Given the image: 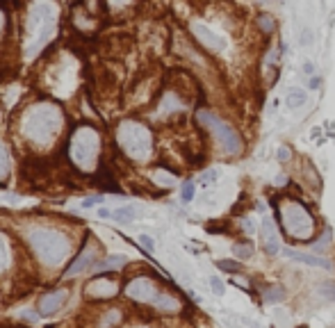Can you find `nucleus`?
Listing matches in <instances>:
<instances>
[{
  "label": "nucleus",
  "instance_id": "15",
  "mask_svg": "<svg viewBox=\"0 0 335 328\" xmlns=\"http://www.w3.org/2000/svg\"><path fill=\"white\" fill-rule=\"evenodd\" d=\"M153 308L158 312H162V315H176V312L183 310V303L173 294H169V292H162V294L158 296V301L153 303Z\"/></svg>",
  "mask_w": 335,
  "mask_h": 328
},
{
  "label": "nucleus",
  "instance_id": "16",
  "mask_svg": "<svg viewBox=\"0 0 335 328\" xmlns=\"http://www.w3.org/2000/svg\"><path fill=\"white\" fill-rule=\"evenodd\" d=\"M125 262L128 260H125L123 256H108L96 262V267L91 269V271H94V276H103V273H112V271H116V269L125 267Z\"/></svg>",
  "mask_w": 335,
  "mask_h": 328
},
{
  "label": "nucleus",
  "instance_id": "33",
  "mask_svg": "<svg viewBox=\"0 0 335 328\" xmlns=\"http://www.w3.org/2000/svg\"><path fill=\"white\" fill-rule=\"evenodd\" d=\"M276 158H278L280 162H288V160L292 158V153H290V148H278V153H276Z\"/></svg>",
  "mask_w": 335,
  "mask_h": 328
},
{
  "label": "nucleus",
  "instance_id": "9",
  "mask_svg": "<svg viewBox=\"0 0 335 328\" xmlns=\"http://www.w3.org/2000/svg\"><path fill=\"white\" fill-rule=\"evenodd\" d=\"M116 294H119V281L110 273L91 276V281L85 285V298H89V301H108Z\"/></svg>",
  "mask_w": 335,
  "mask_h": 328
},
{
  "label": "nucleus",
  "instance_id": "32",
  "mask_svg": "<svg viewBox=\"0 0 335 328\" xmlns=\"http://www.w3.org/2000/svg\"><path fill=\"white\" fill-rule=\"evenodd\" d=\"M201 180H203V185H210L212 180H217V171L215 169H210V171H205V173L201 175Z\"/></svg>",
  "mask_w": 335,
  "mask_h": 328
},
{
  "label": "nucleus",
  "instance_id": "4",
  "mask_svg": "<svg viewBox=\"0 0 335 328\" xmlns=\"http://www.w3.org/2000/svg\"><path fill=\"white\" fill-rule=\"evenodd\" d=\"M116 144L135 162H146L153 153V132L135 119H125L116 128Z\"/></svg>",
  "mask_w": 335,
  "mask_h": 328
},
{
  "label": "nucleus",
  "instance_id": "7",
  "mask_svg": "<svg viewBox=\"0 0 335 328\" xmlns=\"http://www.w3.org/2000/svg\"><path fill=\"white\" fill-rule=\"evenodd\" d=\"M123 294L135 303H150L153 306L158 301V296L162 294V290L158 287V283L148 276H135L125 283L123 287Z\"/></svg>",
  "mask_w": 335,
  "mask_h": 328
},
{
  "label": "nucleus",
  "instance_id": "1",
  "mask_svg": "<svg viewBox=\"0 0 335 328\" xmlns=\"http://www.w3.org/2000/svg\"><path fill=\"white\" fill-rule=\"evenodd\" d=\"M66 125V114L57 103L37 100L28 105L18 121L21 137L37 150L50 148Z\"/></svg>",
  "mask_w": 335,
  "mask_h": 328
},
{
  "label": "nucleus",
  "instance_id": "26",
  "mask_svg": "<svg viewBox=\"0 0 335 328\" xmlns=\"http://www.w3.org/2000/svg\"><path fill=\"white\" fill-rule=\"evenodd\" d=\"M155 183H158V185H164V187H171V185L176 183V175H167L162 169H160L158 173H155Z\"/></svg>",
  "mask_w": 335,
  "mask_h": 328
},
{
  "label": "nucleus",
  "instance_id": "12",
  "mask_svg": "<svg viewBox=\"0 0 335 328\" xmlns=\"http://www.w3.org/2000/svg\"><path fill=\"white\" fill-rule=\"evenodd\" d=\"M189 30H192V34L203 43V46L208 48V51H221V48H223V39L217 37L215 32L208 30V28L201 26V23H192V26H189Z\"/></svg>",
  "mask_w": 335,
  "mask_h": 328
},
{
  "label": "nucleus",
  "instance_id": "14",
  "mask_svg": "<svg viewBox=\"0 0 335 328\" xmlns=\"http://www.w3.org/2000/svg\"><path fill=\"white\" fill-rule=\"evenodd\" d=\"M14 267V244L9 235L0 233V276L9 273Z\"/></svg>",
  "mask_w": 335,
  "mask_h": 328
},
{
  "label": "nucleus",
  "instance_id": "28",
  "mask_svg": "<svg viewBox=\"0 0 335 328\" xmlns=\"http://www.w3.org/2000/svg\"><path fill=\"white\" fill-rule=\"evenodd\" d=\"M98 203H103V198H100V196H89V198L82 200L80 208H82V210H91V208H96Z\"/></svg>",
  "mask_w": 335,
  "mask_h": 328
},
{
  "label": "nucleus",
  "instance_id": "11",
  "mask_svg": "<svg viewBox=\"0 0 335 328\" xmlns=\"http://www.w3.org/2000/svg\"><path fill=\"white\" fill-rule=\"evenodd\" d=\"M260 246L267 256H278L280 244H278V228L271 219H265L260 223Z\"/></svg>",
  "mask_w": 335,
  "mask_h": 328
},
{
  "label": "nucleus",
  "instance_id": "8",
  "mask_svg": "<svg viewBox=\"0 0 335 328\" xmlns=\"http://www.w3.org/2000/svg\"><path fill=\"white\" fill-rule=\"evenodd\" d=\"M96 262H98V244H96V239L91 237V235H87V242L82 244V248L78 251V256L73 260L69 262V267L64 269L62 276L75 278V276H80V273H85L87 269H94Z\"/></svg>",
  "mask_w": 335,
  "mask_h": 328
},
{
  "label": "nucleus",
  "instance_id": "39",
  "mask_svg": "<svg viewBox=\"0 0 335 328\" xmlns=\"http://www.w3.org/2000/svg\"><path fill=\"white\" fill-rule=\"evenodd\" d=\"M310 87H313V89H315V87H319V80H317V78H313V80H310Z\"/></svg>",
  "mask_w": 335,
  "mask_h": 328
},
{
  "label": "nucleus",
  "instance_id": "21",
  "mask_svg": "<svg viewBox=\"0 0 335 328\" xmlns=\"http://www.w3.org/2000/svg\"><path fill=\"white\" fill-rule=\"evenodd\" d=\"M262 298H265L267 303H278V301H283V298H285V290L280 285H274V287H269V290L262 294Z\"/></svg>",
  "mask_w": 335,
  "mask_h": 328
},
{
  "label": "nucleus",
  "instance_id": "5",
  "mask_svg": "<svg viewBox=\"0 0 335 328\" xmlns=\"http://www.w3.org/2000/svg\"><path fill=\"white\" fill-rule=\"evenodd\" d=\"M196 121H198V123H201L208 132H212V135H215V139L219 141V146L223 148V153L237 155V153L242 150V139H240V135H237V132L233 130L228 123H223L221 119H217L212 112L198 110V112H196Z\"/></svg>",
  "mask_w": 335,
  "mask_h": 328
},
{
  "label": "nucleus",
  "instance_id": "23",
  "mask_svg": "<svg viewBox=\"0 0 335 328\" xmlns=\"http://www.w3.org/2000/svg\"><path fill=\"white\" fill-rule=\"evenodd\" d=\"M258 26H260V30L265 34H271V32H274V28H276V21H274V16H269V14H260Z\"/></svg>",
  "mask_w": 335,
  "mask_h": 328
},
{
  "label": "nucleus",
  "instance_id": "37",
  "mask_svg": "<svg viewBox=\"0 0 335 328\" xmlns=\"http://www.w3.org/2000/svg\"><path fill=\"white\" fill-rule=\"evenodd\" d=\"M310 41H313V32L305 30V32H303V39H301V43H310Z\"/></svg>",
  "mask_w": 335,
  "mask_h": 328
},
{
  "label": "nucleus",
  "instance_id": "18",
  "mask_svg": "<svg viewBox=\"0 0 335 328\" xmlns=\"http://www.w3.org/2000/svg\"><path fill=\"white\" fill-rule=\"evenodd\" d=\"M137 212H139V210L135 208V205H123V208H116L114 210L112 219H114V221H119V223H130V221H135V219H137Z\"/></svg>",
  "mask_w": 335,
  "mask_h": 328
},
{
  "label": "nucleus",
  "instance_id": "30",
  "mask_svg": "<svg viewBox=\"0 0 335 328\" xmlns=\"http://www.w3.org/2000/svg\"><path fill=\"white\" fill-rule=\"evenodd\" d=\"M139 244H142V246L146 248L148 253H153V251H155V242L148 237V235H139Z\"/></svg>",
  "mask_w": 335,
  "mask_h": 328
},
{
  "label": "nucleus",
  "instance_id": "17",
  "mask_svg": "<svg viewBox=\"0 0 335 328\" xmlns=\"http://www.w3.org/2000/svg\"><path fill=\"white\" fill-rule=\"evenodd\" d=\"M12 175V158H9V148L3 139H0V187H5Z\"/></svg>",
  "mask_w": 335,
  "mask_h": 328
},
{
  "label": "nucleus",
  "instance_id": "22",
  "mask_svg": "<svg viewBox=\"0 0 335 328\" xmlns=\"http://www.w3.org/2000/svg\"><path fill=\"white\" fill-rule=\"evenodd\" d=\"M233 253H235L240 260H249L251 256H253V246H251L249 242H242V244H235L233 246Z\"/></svg>",
  "mask_w": 335,
  "mask_h": 328
},
{
  "label": "nucleus",
  "instance_id": "31",
  "mask_svg": "<svg viewBox=\"0 0 335 328\" xmlns=\"http://www.w3.org/2000/svg\"><path fill=\"white\" fill-rule=\"evenodd\" d=\"M328 242H331V228H328V230H326V233H324V237H322V239H319V242H317V244H313V248H315V251H322V248H324V246H326V244H328Z\"/></svg>",
  "mask_w": 335,
  "mask_h": 328
},
{
  "label": "nucleus",
  "instance_id": "2",
  "mask_svg": "<svg viewBox=\"0 0 335 328\" xmlns=\"http://www.w3.org/2000/svg\"><path fill=\"white\" fill-rule=\"evenodd\" d=\"M25 242L30 246V251L35 253V258L46 267H57L69 258L73 242L71 235L62 233L57 228L50 226H32L25 233Z\"/></svg>",
  "mask_w": 335,
  "mask_h": 328
},
{
  "label": "nucleus",
  "instance_id": "13",
  "mask_svg": "<svg viewBox=\"0 0 335 328\" xmlns=\"http://www.w3.org/2000/svg\"><path fill=\"white\" fill-rule=\"evenodd\" d=\"M283 253L290 258V260H297V262H303V264H310V267H322V269H331L333 262L324 256H310V253H301V251H294V248H283Z\"/></svg>",
  "mask_w": 335,
  "mask_h": 328
},
{
  "label": "nucleus",
  "instance_id": "36",
  "mask_svg": "<svg viewBox=\"0 0 335 328\" xmlns=\"http://www.w3.org/2000/svg\"><path fill=\"white\" fill-rule=\"evenodd\" d=\"M242 226H244L246 233H253V223H251L249 219H242Z\"/></svg>",
  "mask_w": 335,
  "mask_h": 328
},
{
  "label": "nucleus",
  "instance_id": "38",
  "mask_svg": "<svg viewBox=\"0 0 335 328\" xmlns=\"http://www.w3.org/2000/svg\"><path fill=\"white\" fill-rule=\"evenodd\" d=\"M303 71L310 75V73H313V64H310V62H305V64H303Z\"/></svg>",
  "mask_w": 335,
  "mask_h": 328
},
{
  "label": "nucleus",
  "instance_id": "20",
  "mask_svg": "<svg viewBox=\"0 0 335 328\" xmlns=\"http://www.w3.org/2000/svg\"><path fill=\"white\" fill-rule=\"evenodd\" d=\"M305 100H308V96H305V91L294 89V91H290V96H288V107H290V110H297V107L305 105Z\"/></svg>",
  "mask_w": 335,
  "mask_h": 328
},
{
  "label": "nucleus",
  "instance_id": "27",
  "mask_svg": "<svg viewBox=\"0 0 335 328\" xmlns=\"http://www.w3.org/2000/svg\"><path fill=\"white\" fill-rule=\"evenodd\" d=\"M210 287H212V292H215L217 296H221L223 292H226V285H223V281L219 276H212L210 278Z\"/></svg>",
  "mask_w": 335,
  "mask_h": 328
},
{
  "label": "nucleus",
  "instance_id": "35",
  "mask_svg": "<svg viewBox=\"0 0 335 328\" xmlns=\"http://www.w3.org/2000/svg\"><path fill=\"white\" fill-rule=\"evenodd\" d=\"M112 214H114V210H108V208L98 210V219H112Z\"/></svg>",
  "mask_w": 335,
  "mask_h": 328
},
{
  "label": "nucleus",
  "instance_id": "25",
  "mask_svg": "<svg viewBox=\"0 0 335 328\" xmlns=\"http://www.w3.org/2000/svg\"><path fill=\"white\" fill-rule=\"evenodd\" d=\"M194 194H196V187H194V183H183V189H181L183 203H189V200H194Z\"/></svg>",
  "mask_w": 335,
  "mask_h": 328
},
{
  "label": "nucleus",
  "instance_id": "10",
  "mask_svg": "<svg viewBox=\"0 0 335 328\" xmlns=\"http://www.w3.org/2000/svg\"><path fill=\"white\" fill-rule=\"evenodd\" d=\"M71 292L69 290H53V292H46L41 298L37 301V312L39 317H50L55 312H60L64 308V303L69 301Z\"/></svg>",
  "mask_w": 335,
  "mask_h": 328
},
{
  "label": "nucleus",
  "instance_id": "24",
  "mask_svg": "<svg viewBox=\"0 0 335 328\" xmlns=\"http://www.w3.org/2000/svg\"><path fill=\"white\" fill-rule=\"evenodd\" d=\"M217 267L226 273H240L242 271V262H235V260H219Z\"/></svg>",
  "mask_w": 335,
  "mask_h": 328
},
{
  "label": "nucleus",
  "instance_id": "34",
  "mask_svg": "<svg viewBox=\"0 0 335 328\" xmlns=\"http://www.w3.org/2000/svg\"><path fill=\"white\" fill-rule=\"evenodd\" d=\"M322 290H324V296H326V298H333V301H335V287H333V285H324Z\"/></svg>",
  "mask_w": 335,
  "mask_h": 328
},
{
  "label": "nucleus",
  "instance_id": "6",
  "mask_svg": "<svg viewBox=\"0 0 335 328\" xmlns=\"http://www.w3.org/2000/svg\"><path fill=\"white\" fill-rule=\"evenodd\" d=\"M280 223L288 230V235H292L294 239H301V242H305L315 230L313 214L301 203H294V200L292 203H285L280 208Z\"/></svg>",
  "mask_w": 335,
  "mask_h": 328
},
{
  "label": "nucleus",
  "instance_id": "29",
  "mask_svg": "<svg viewBox=\"0 0 335 328\" xmlns=\"http://www.w3.org/2000/svg\"><path fill=\"white\" fill-rule=\"evenodd\" d=\"M7 28H9V18H7V14H5V7H0V39L5 37Z\"/></svg>",
  "mask_w": 335,
  "mask_h": 328
},
{
  "label": "nucleus",
  "instance_id": "3",
  "mask_svg": "<svg viewBox=\"0 0 335 328\" xmlns=\"http://www.w3.org/2000/svg\"><path fill=\"white\" fill-rule=\"evenodd\" d=\"M100 148H103L100 146V132L94 125L85 123L71 130L69 141H66V158L71 160V164L75 169L91 173L98 166Z\"/></svg>",
  "mask_w": 335,
  "mask_h": 328
},
{
  "label": "nucleus",
  "instance_id": "19",
  "mask_svg": "<svg viewBox=\"0 0 335 328\" xmlns=\"http://www.w3.org/2000/svg\"><path fill=\"white\" fill-rule=\"evenodd\" d=\"M121 319H123V312H121L119 308H110V310H105V315L100 317L98 328H114Z\"/></svg>",
  "mask_w": 335,
  "mask_h": 328
}]
</instances>
